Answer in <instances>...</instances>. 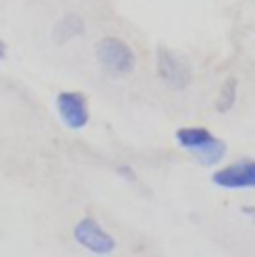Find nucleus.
I'll use <instances>...</instances> for the list:
<instances>
[{"label":"nucleus","instance_id":"7ed1b4c3","mask_svg":"<svg viewBox=\"0 0 255 257\" xmlns=\"http://www.w3.org/2000/svg\"><path fill=\"white\" fill-rule=\"evenodd\" d=\"M95 54H97V61L102 63V68L111 75H129L136 66L134 50L115 36H106L99 41Z\"/></svg>","mask_w":255,"mask_h":257},{"label":"nucleus","instance_id":"39448f33","mask_svg":"<svg viewBox=\"0 0 255 257\" xmlns=\"http://www.w3.org/2000/svg\"><path fill=\"white\" fill-rule=\"evenodd\" d=\"M212 183L224 190H255V160H237L212 174Z\"/></svg>","mask_w":255,"mask_h":257},{"label":"nucleus","instance_id":"9d476101","mask_svg":"<svg viewBox=\"0 0 255 257\" xmlns=\"http://www.w3.org/2000/svg\"><path fill=\"white\" fill-rule=\"evenodd\" d=\"M3 57H5V45L0 43V59H3Z\"/></svg>","mask_w":255,"mask_h":257},{"label":"nucleus","instance_id":"423d86ee","mask_svg":"<svg viewBox=\"0 0 255 257\" xmlns=\"http://www.w3.org/2000/svg\"><path fill=\"white\" fill-rule=\"evenodd\" d=\"M57 111L68 128H84L90 120L88 102L81 93H59Z\"/></svg>","mask_w":255,"mask_h":257},{"label":"nucleus","instance_id":"1a4fd4ad","mask_svg":"<svg viewBox=\"0 0 255 257\" xmlns=\"http://www.w3.org/2000/svg\"><path fill=\"white\" fill-rule=\"evenodd\" d=\"M244 214H248V217L255 221V208H244Z\"/></svg>","mask_w":255,"mask_h":257},{"label":"nucleus","instance_id":"6e6552de","mask_svg":"<svg viewBox=\"0 0 255 257\" xmlns=\"http://www.w3.org/2000/svg\"><path fill=\"white\" fill-rule=\"evenodd\" d=\"M235 99H237V79H235V77H228L219 90V97H217V111L219 113L230 111Z\"/></svg>","mask_w":255,"mask_h":257},{"label":"nucleus","instance_id":"f03ea898","mask_svg":"<svg viewBox=\"0 0 255 257\" xmlns=\"http://www.w3.org/2000/svg\"><path fill=\"white\" fill-rule=\"evenodd\" d=\"M156 70L158 77L172 90H185L192 84V66H190V61L170 48H158Z\"/></svg>","mask_w":255,"mask_h":257},{"label":"nucleus","instance_id":"20e7f679","mask_svg":"<svg viewBox=\"0 0 255 257\" xmlns=\"http://www.w3.org/2000/svg\"><path fill=\"white\" fill-rule=\"evenodd\" d=\"M75 235V241L79 246H84L86 250L95 255H108L115 250V239L95 221L93 217H84L72 230Z\"/></svg>","mask_w":255,"mask_h":257},{"label":"nucleus","instance_id":"f257e3e1","mask_svg":"<svg viewBox=\"0 0 255 257\" xmlns=\"http://www.w3.org/2000/svg\"><path fill=\"white\" fill-rule=\"evenodd\" d=\"M176 142L183 149L192 151L194 158L206 167L217 165L226 156V142L215 138L208 128L203 126H185L176 131Z\"/></svg>","mask_w":255,"mask_h":257},{"label":"nucleus","instance_id":"0eeeda50","mask_svg":"<svg viewBox=\"0 0 255 257\" xmlns=\"http://www.w3.org/2000/svg\"><path fill=\"white\" fill-rule=\"evenodd\" d=\"M81 34H84V21H81V16H77V14L63 16L61 21L57 23V27H54V41H57V43H68L70 39L81 36Z\"/></svg>","mask_w":255,"mask_h":257}]
</instances>
